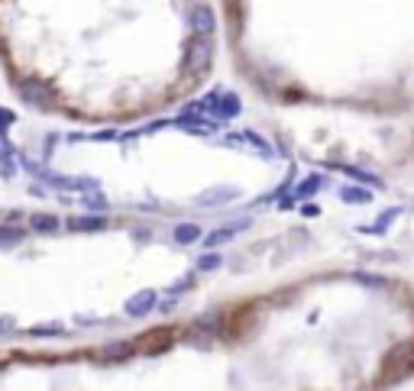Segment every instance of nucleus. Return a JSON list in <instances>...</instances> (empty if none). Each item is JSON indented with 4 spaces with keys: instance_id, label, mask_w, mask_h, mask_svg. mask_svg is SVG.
<instances>
[{
    "instance_id": "2",
    "label": "nucleus",
    "mask_w": 414,
    "mask_h": 391,
    "mask_svg": "<svg viewBox=\"0 0 414 391\" xmlns=\"http://www.w3.org/2000/svg\"><path fill=\"white\" fill-rule=\"evenodd\" d=\"M17 94H20L23 104L30 107H52L55 91L49 81H39V78H20L17 81Z\"/></svg>"
},
{
    "instance_id": "14",
    "label": "nucleus",
    "mask_w": 414,
    "mask_h": 391,
    "mask_svg": "<svg viewBox=\"0 0 414 391\" xmlns=\"http://www.w3.org/2000/svg\"><path fill=\"white\" fill-rule=\"evenodd\" d=\"M65 327L62 324H43V327H32L30 337H62Z\"/></svg>"
},
{
    "instance_id": "6",
    "label": "nucleus",
    "mask_w": 414,
    "mask_h": 391,
    "mask_svg": "<svg viewBox=\"0 0 414 391\" xmlns=\"http://www.w3.org/2000/svg\"><path fill=\"white\" fill-rule=\"evenodd\" d=\"M192 30H194V36H211L214 32V13H211V7H194L192 10Z\"/></svg>"
},
{
    "instance_id": "17",
    "label": "nucleus",
    "mask_w": 414,
    "mask_h": 391,
    "mask_svg": "<svg viewBox=\"0 0 414 391\" xmlns=\"http://www.w3.org/2000/svg\"><path fill=\"white\" fill-rule=\"evenodd\" d=\"M227 198H234V191H230V188H220V191H211V194H204L201 201H204V204H217V201H227Z\"/></svg>"
},
{
    "instance_id": "8",
    "label": "nucleus",
    "mask_w": 414,
    "mask_h": 391,
    "mask_svg": "<svg viewBox=\"0 0 414 391\" xmlns=\"http://www.w3.org/2000/svg\"><path fill=\"white\" fill-rule=\"evenodd\" d=\"M68 230H74V233H101V230H107V220H104V217H72V220H68Z\"/></svg>"
},
{
    "instance_id": "15",
    "label": "nucleus",
    "mask_w": 414,
    "mask_h": 391,
    "mask_svg": "<svg viewBox=\"0 0 414 391\" xmlns=\"http://www.w3.org/2000/svg\"><path fill=\"white\" fill-rule=\"evenodd\" d=\"M320 175H311L308 181H301V188H298V198H308V194H314V191H320Z\"/></svg>"
},
{
    "instance_id": "21",
    "label": "nucleus",
    "mask_w": 414,
    "mask_h": 391,
    "mask_svg": "<svg viewBox=\"0 0 414 391\" xmlns=\"http://www.w3.org/2000/svg\"><path fill=\"white\" fill-rule=\"evenodd\" d=\"M360 282H362V285H369V288H379L385 278H379V275H360Z\"/></svg>"
},
{
    "instance_id": "10",
    "label": "nucleus",
    "mask_w": 414,
    "mask_h": 391,
    "mask_svg": "<svg viewBox=\"0 0 414 391\" xmlns=\"http://www.w3.org/2000/svg\"><path fill=\"white\" fill-rule=\"evenodd\" d=\"M198 240H201V226H198V223H178V226H175V243L192 246V243H198Z\"/></svg>"
},
{
    "instance_id": "16",
    "label": "nucleus",
    "mask_w": 414,
    "mask_h": 391,
    "mask_svg": "<svg viewBox=\"0 0 414 391\" xmlns=\"http://www.w3.org/2000/svg\"><path fill=\"white\" fill-rule=\"evenodd\" d=\"M220 255L217 253H207V255H201V259H198V268H201V272H214V268H220Z\"/></svg>"
},
{
    "instance_id": "22",
    "label": "nucleus",
    "mask_w": 414,
    "mask_h": 391,
    "mask_svg": "<svg viewBox=\"0 0 414 391\" xmlns=\"http://www.w3.org/2000/svg\"><path fill=\"white\" fill-rule=\"evenodd\" d=\"M3 330H13V317H0V337H3Z\"/></svg>"
},
{
    "instance_id": "9",
    "label": "nucleus",
    "mask_w": 414,
    "mask_h": 391,
    "mask_svg": "<svg viewBox=\"0 0 414 391\" xmlns=\"http://www.w3.org/2000/svg\"><path fill=\"white\" fill-rule=\"evenodd\" d=\"M59 217H52V213H32L30 217V230L36 233H59Z\"/></svg>"
},
{
    "instance_id": "18",
    "label": "nucleus",
    "mask_w": 414,
    "mask_h": 391,
    "mask_svg": "<svg viewBox=\"0 0 414 391\" xmlns=\"http://www.w3.org/2000/svg\"><path fill=\"white\" fill-rule=\"evenodd\" d=\"M85 207H87V211H97V213H101V211H107V201L101 198V194H87V198H85Z\"/></svg>"
},
{
    "instance_id": "12",
    "label": "nucleus",
    "mask_w": 414,
    "mask_h": 391,
    "mask_svg": "<svg viewBox=\"0 0 414 391\" xmlns=\"http://www.w3.org/2000/svg\"><path fill=\"white\" fill-rule=\"evenodd\" d=\"M246 226V220H240V223H230V226H220V230L217 233H211V236H207V246H220V243H227V240H230V236H234V233H240Z\"/></svg>"
},
{
    "instance_id": "1",
    "label": "nucleus",
    "mask_w": 414,
    "mask_h": 391,
    "mask_svg": "<svg viewBox=\"0 0 414 391\" xmlns=\"http://www.w3.org/2000/svg\"><path fill=\"white\" fill-rule=\"evenodd\" d=\"M414 369V339L395 346L389 356H385V372L379 381H395V379H404L408 372Z\"/></svg>"
},
{
    "instance_id": "3",
    "label": "nucleus",
    "mask_w": 414,
    "mask_h": 391,
    "mask_svg": "<svg viewBox=\"0 0 414 391\" xmlns=\"http://www.w3.org/2000/svg\"><path fill=\"white\" fill-rule=\"evenodd\" d=\"M185 68L192 74H201L211 68V36H192L188 52H185Z\"/></svg>"
},
{
    "instance_id": "7",
    "label": "nucleus",
    "mask_w": 414,
    "mask_h": 391,
    "mask_svg": "<svg viewBox=\"0 0 414 391\" xmlns=\"http://www.w3.org/2000/svg\"><path fill=\"white\" fill-rule=\"evenodd\" d=\"M136 352V343H107L104 349H101V356H104L107 362H123L130 359Z\"/></svg>"
},
{
    "instance_id": "5",
    "label": "nucleus",
    "mask_w": 414,
    "mask_h": 391,
    "mask_svg": "<svg viewBox=\"0 0 414 391\" xmlns=\"http://www.w3.org/2000/svg\"><path fill=\"white\" fill-rule=\"evenodd\" d=\"M156 301H159V297H156V291H139V295H133L127 301V314L130 317H146L149 310H152V307H156Z\"/></svg>"
},
{
    "instance_id": "13",
    "label": "nucleus",
    "mask_w": 414,
    "mask_h": 391,
    "mask_svg": "<svg viewBox=\"0 0 414 391\" xmlns=\"http://www.w3.org/2000/svg\"><path fill=\"white\" fill-rule=\"evenodd\" d=\"M340 198L343 201H350V204H369V191H362V188H343L340 191Z\"/></svg>"
},
{
    "instance_id": "19",
    "label": "nucleus",
    "mask_w": 414,
    "mask_h": 391,
    "mask_svg": "<svg viewBox=\"0 0 414 391\" xmlns=\"http://www.w3.org/2000/svg\"><path fill=\"white\" fill-rule=\"evenodd\" d=\"M398 213H402V211H398V207H395V211H389V213H382L379 220L372 223V233H382V226H389V223H392L395 217H398Z\"/></svg>"
},
{
    "instance_id": "4",
    "label": "nucleus",
    "mask_w": 414,
    "mask_h": 391,
    "mask_svg": "<svg viewBox=\"0 0 414 391\" xmlns=\"http://www.w3.org/2000/svg\"><path fill=\"white\" fill-rule=\"evenodd\" d=\"M175 333H178V330H169V327L165 330H149L146 337L136 343V349H143V352H165V349L175 343Z\"/></svg>"
},
{
    "instance_id": "11",
    "label": "nucleus",
    "mask_w": 414,
    "mask_h": 391,
    "mask_svg": "<svg viewBox=\"0 0 414 391\" xmlns=\"http://www.w3.org/2000/svg\"><path fill=\"white\" fill-rule=\"evenodd\" d=\"M26 240V230L20 226H0V249H13Z\"/></svg>"
},
{
    "instance_id": "20",
    "label": "nucleus",
    "mask_w": 414,
    "mask_h": 391,
    "mask_svg": "<svg viewBox=\"0 0 414 391\" xmlns=\"http://www.w3.org/2000/svg\"><path fill=\"white\" fill-rule=\"evenodd\" d=\"M17 123V114L13 110H7V107H0V129H7Z\"/></svg>"
}]
</instances>
